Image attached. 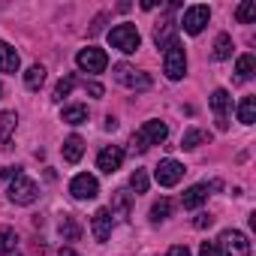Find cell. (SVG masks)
I'll use <instances>...</instances> for the list:
<instances>
[{
    "label": "cell",
    "instance_id": "33",
    "mask_svg": "<svg viewBox=\"0 0 256 256\" xmlns=\"http://www.w3.org/2000/svg\"><path fill=\"white\" fill-rule=\"evenodd\" d=\"M193 226H196V229H208V226H214V217L202 211V214H196V220H193Z\"/></svg>",
    "mask_w": 256,
    "mask_h": 256
},
{
    "label": "cell",
    "instance_id": "26",
    "mask_svg": "<svg viewBox=\"0 0 256 256\" xmlns=\"http://www.w3.org/2000/svg\"><path fill=\"white\" fill-rule=\"evenodd\" d=\"M235 18H238L241 24H250V22H256V0H244V4L235 10Z\"/></svg>",
    "mask_w": 256,
    "mask_h": 256
},
{
    "label": "cell",
    "instance_id": "16",
    "mask_svg": "<svg viewBox=\"0 0 256 256\" xmlns=\"http://www.w3.org/2000/svg\"><path fill=\"white\" fill-rule=\"evenodd\" d=\"M108 235H112V214H108V208H100L94 214V238L108 241Z\"/></svg>",
    "mask_w": 256,
    "mask_h": 256
},
{
    "label": "cell",
    "instance_id": "8",
    "mask_svg": "<svg viewBox=\"0 0 256 256\" xmlns=\"http://www.w3.org/2000/svg\"><path fill=\"white\" fill-rule=\"evenodd\" d=\"M154 178H157V184L160 187H175L181 178H184V166L178 163V160H160V166L154 169Z\"/></svg>",
    "mask_w": 256,
    "mask_h": 256
},
{
    "label": "cell",
    "instance_id": "35",
    "mask_svg": "<svg viewBox=\"0 0 256 256\" xmlns=\"http://www.w3.org/2000/svg\"><path fill=\"white\" fill-rule=\"evenodd\" d=\"M166 256H190V250H187L184 244H175V247H172V250H169Z\"/></svg>",
    "mask_w": 256,
    "mask_h": 256
},
{
    "label": "cell",
    "instance_id": "25",
    "mask_svg": "<svg viewBox=\"0 0 256 256\" xmlns=\"http://www.w3.org/2000/svg\"><path fill=\"white\" fill-rule=\"evenodd\" d=\"M60 120H66V124H72V126H76V124H84V120H88V108H84V106H66Z\"/></svg>",
    "mask_w": 256,
    "mask_h": 256
},
{
    "label": "cell",
    "instance_id": "14",
    "mask_svg": "<svg viewBox=\"0 0 256 256\" xmlns=\"http://www.w3.org/2000/svg\"><path fill=\"white\" fill-rule=\"evenodd\" d=\"M130 208H133V202H130V193H126V190H114L112 193V208H108L112 217L126 220V217H130Z\"/></svg>",
    "mask_w": 256,
    "mask_h": 256
},
{
    "label": "cell",
    "instance_id": "17",
    "mask_svg": "<svg viewBox=\"0 0 256 256\" xmlns=\"http://www.w3.org/2000/svg\"><path fill=\"white\" fill-rule=\"evenodd\" d=\"M18 52L10 46V42H4L0 40V72H18Z\"/></svg>",
    "mask_w": 256,
    "mask_h": 256
},
{
    "label": "cell",
    "instance_id": "31",
    "mask_svg": "<svg viewBox=\"0 0 256 256\" xmlns=\"http://www.w3.org/2000/svg\"><path fill=\"white\" fill-rule=\"evenodd\" d=\"M169 214H172V202L169 199H160V202L151 205V220H166Z\"/></svg>",
    "mask_w": 256,
    "mask_h": 256
},
{
    "label": "cell",
    "instance_id": "13",
    "mask_svg": "<svg viewBox=\"0 0 256 256\" xmlns=\"http://www.w3.org/2000/svg\"><path fill=\"white\" fill-rule=\"evenodd\" d=\"M120 163H124V151H120L118 145H108V148H102V151H100V157H96V166H100L106 175L118 172V169H120Z\"/></svg>",
    "mask_w": 256,
    "mask_h": 256
},
{
    "label": "cell",
    "instance_id": "18",
    "mask_svg": "<svg viewBox=\"0 0 256 256\" xmlns=\"http://www.w3.org/2000/svg\"><path fill=\"white\" fill-rule=\"evenodd\" d=\"M82 154H84V142H82V136H70V139L64 142V160H66V163H78Z\"/></svg>",
    "mask_w": 256,
    "mask_h": 256
},
{
    "label": "cell",
    "instance_id": "11",
    "mask_svg": "<svg viewBox=\"0 0 256 256\" xmlns=\"http://www.w3.org/2000/svg\"><path fill=\"white\" fill-rule=\"evenodd\" d=\"M70 193L76 196V199H94L96 193H100V184H96V178L94 175H76L72 181H70Z\"/></svg>",
    "mask_w": 256,
    "mask_h": 256
},
{
    "label": "cell",
    "instance_id": "4",
    "mask_svg": "<svg viewBox=\"0 0 256 256\" xmlns=\"http://www.w3.org/2000/svg\"><path fill=\"white\" fill-rule=\"evenodd\" d=\"M36 196H40V187H36L30 178L16 175V178L10 181V202H16V205H30V202H36Z\"/></svg>",
    "mask_w": 256,
    "mask_h": 256
},
{
    "label": "cell",
    "instance_id": "34",
    "mask_svg": "<svg viewBox=\"0 0 256 256\" xmlns=\"http://www.w3.org/2000/svg\"><path fill=\"white\" fill-rule=\"evenodd\" d=\"M84 90L90 96H102V84H96V82H84Z\"/></svg>",
    "mask_w": 256,
    "mask_h": 256
},
{
    "label": "cell",
    "instance_id": "37",
    "mask_svg": "<svg viewBox=\"0 0 256 256\" xmlns=\"http://www.w3.org/2000/svg\"><path fill=\"white\" fill-rule=\"evenodd\" d=\"M58 256H78V253H76V250H70V247H64V250H60Z\"/></svg>",
    "mask_w": 256,
    "mask_h": 256
},
{
    "label": "cell",
    "instance_id": "24",
    "mask_svg": "<svg viewBox=\"0 0 256 256\" xmlns=\"http://www.w3.org/2000/svg\"><path fill=\"white\" fill-rule=\"evenodd\" d=\"M46 82V66H40V64H34L28 72H24V84L30 88V90H40V84Z\"/></svg>",
    "mask_w": 256,
    "mask_h": 256
},
{
    "label": "cell",
    "instance_id": "15",
    "mask_svg": "<svg viewBox=\"0 0 256 256\" xmlns=\"http://www.w3.org/2000/svg\"><path fill=\"white\" fill-rule=\"evenodd\" d=\"M172 40H175V22H172V16H163V18L157 22V28H154V42H157L160 48H166Z\"/></svg>",
    "mask_w": 256,
    "mask_h": 256
},
{
    "label": "cell",
    "instance_id": "12",
    "mask_svg": "<svg viewBox=\"0 0 256 256\" xmlns=\"http://www.w3.org/2000/svg\"><path fill=\"white\" fill-rule=\"evenodd\" d=\"M220 187H223L220 181H211V184H196V187H190V190L184 193V199H181V202H184V208H199V205L211 196V190H220Z\"/></svg>",
    "mask_w": 256,
    "mask_h": 256
},
{
    "label": "cell",
    "instance_id": "22",
    "mask_svg": "<svg viewBox=\"0 0 256 256\" xmlns=\"http://www.w3.org/2000/svg\"><path fill=\"white\" fill-rule=\"evenodd\" d=\"M16 112H0V145L4 142H10V136H12V130H16Z\"/></svg>",
    "mask_w": 256,
    "mask_h": 256
},
{
    "label": "cell",
    "instance_id": "6",
    "mask_svg": "<svg viewBox=\"0 0 256 256\" xmlns=\"http://www.w3.org/2000/svg\"><path fill=\"white\" fill-rule=\"evenodd\" d=\"M76 64H78V70H84V72H102L106 66H108V54L102 52V48H82L78 54H76Z\"/></svg>",
    "mask_w": 256,
    "mask_h": 256
},
{
    "label": "cell",
    "instance_id": "29",
    "mask_svg": "<svg viewBox=\"0 0 256 256\" xmlns=\"http://www.w3.org/2000/svg\"><path fill=\"white\" fill-rule=\"evenodd\" d=\"M130 190L133 193H148V172L145 169H136L130 175Z\"/></svg>",
    "mask_w": 256,
    "mask_h": 256
},
{
    "label": "cell",
    "instance_id": "38",
    "mask_svg": "<svg viewBox=\"0 0 256 256\" xmlns=\"http://www.w3.org/2000/svg\"><path fill=\"white\" fill-rule=\"evenodd\" d=\"M0 96H4V84H0Z\"/></svg>",
    "mask_w": 256,
    "mask_h": 256
},
{
    "label": "cell",
    "instance_id": "32",
    "mask_svg": "<svg viewBox=\"0 0 256 256\" xmlns=\"http://www.w3.org/2000/svg\"><path fill=\"white\" fill-rule=\"evenodd\" d=\"M199 256H223V253H220V247H217L214 241H202V247H199Z\"/></svg>",
    "mask_w": 256,
    "mask_h": 256
},
{
    "label": "cell",
    "instance_id": "21",
    "mask_svg": "<svg viewBox=\"0 0 256 256\" xmlns=\"http://www.w3.org/2000/svg\"><path fill=\"white\" fill-rule=\"evenodd\" d=\"M238 120L247 124V126L256 120V96H244V100H241V106H238Z\"/></svg>",
    "mask_w": 256,
    "mask_h": 256
},
{
    "label": "cell",
    "instance_id": "9",
    "mask_svg": "<svg viewBox=\"0 0 256 256\" xmlns=\"http://www.w3.org/2000/svg\"><path fill=\"white\" fill-rule=\"evenodd\" d=\"M208 18H211V10L208 6H190L187 12H184V30L190 34V36H196V34H202V28L208 24Z\"/></svg>",
    "mask_w": 256,
    "mask_h": 256
},
{
    "label": "cell",
    "instance_id": "10",
    "mask_svg": "<svg viewBox=\"0 0 256 256\" xmlns=\"http://www.w3.org/2000/svg\"><path fill=\"white\" fill-rule=\"evenodd\" d=\"M136 136H139V139H142V142L151 148V145H160V142H166V136H169V126H166L163 120H145V124H142V130H139Z\"/></svg>",
    "mask_w": 256,
    "mask_h": 256
},
{
    "label": "cell",
    "instance_id": "2",
    "mask_svg": "<svg viewBox=\"0 0 256 256\" xmlns=\"http://www.w3.org/2000/svg\"><path fill=\"white\" fill-rule=\"evenodd\" d=\"M108 42H112L118 52H124V54H133V52L142 46V36H139L136 24H118V28L108 30Z\"/></svg>",
    "mask_w": 256,
    "mask_h": 256
},
{
    "label": "cell",
    "instance_id": "28",
    "mask_svg": "<svg viewBox=\"0 0 256 256\" xmlns=\"http://www.w3.org/2000/svg\"><path fill=\"white\" fill-rule=\"evenodd\" d=\"M205 139H208V133H202V130H187V133H184V139H181V148L193 151V148H199Z\"/></svg>",
    "mask_w": 256,
    "mask_h": 256
},
{
    "label": "cell",
    "instance_id": "19",
    "mask_svg": "<svg viewBox=\"0 0 256 256\" xmlns=\"http://www.w3.org/2000/svg\"><path fill=\"white\" fill-rule=\"evenodd\" d=\"M16 247H18V232L4 226V229H0V256H12Z\"/></svg>",
    "mask_w": 256,
    "mask_h": 256
},
{
    "label": "cell",
    "instance_id": "36",
    "mask_svg": "<svg viewBox=\"0 0 256 256\" xmlns=\"http://www.w3.org/2000/svg\"><path fill=\"white\" fill-rule=\"evenodd\" d=\"M16 175H22V169H18V166H10V169H4V178H10V181H12Z\"/></svg>",
    "mask_w": 256,
    "mask_h": 256
},
{
    "label": "cell",
    "instance_id": "5",
    "mask_svg": "<svg viewBox=\"0 0 256 256\" xmlns=\"http://www.w3.org/2000/svg\"><path fill=\"white\" fill-rule=\"evenodd\" d=\"M217 247H220V253H229V256H250V241L238 229H226L220 235V244Z\"/></svg>",
    "mask_w": 256,
    "mask_h": 256
},
{
    "label": "cell",
    "instance_id": "23",
    "mask_svg": "<svg viewBox=\"0 0 256 256\" xmlns=\"http://www.w3.org/2000/svg\"><path fill=\"white\" fill-rule=\"evenodd\" d=\"M78 235H82L78 220H76V217H64V220H60V238H64V241H78Z\"/></svg>",
    "mask_w": 256,
    "mask_h": 256
},
{
    "label": "cell",
    "instance_id": "20",
    "mask_svg": "<svg viewBox=\"0 0 256 256\" xmlns=\"http://www.w3.org/2000/svg\"><path fill=\"white\" fill-rule=\"evenodd\" d=\"M253 70H256L253 54H241V58H238V64H235V78H238V82H247V78L253 76Z\"/></svg>",
    "mask_w": 256,
    "mask_h": 256
},
{
    "label": "cell",
    "instance_id": "27",
    "mask_svg": "<svg viewBox=\"0 0 256 256\" xmlns=\"http://www.w3.org/2000/svg\"><path fill=\"white\" fill-rule=\"evenodd\" d=\"M229 54H232V36L229 34H220L217 42H214V58L217 60H226Z\"/></svg>",
    "mask_w": 256,
    "mask_h": 256
},
{
    "label": "cell",
    "instance_id": "3",
    "mask_svg": "<svg viewBox=\"0 0 256 256\" xmlns=\"http://www.w3.org/2000/svg\"><path fill=\"white\" fill-rule=\"evenodd\" d=\"M114 82L124 84V88H130V90H148L151 88V76L148 72H139L130 64H118L114 66Z\"/></svg>",
    "mask_w": 256,
    "mask_h": 256
},
{
    "label": "cell",
    "instance_id": "7",
    "mask_svg": "<svg viewBox=\"0 0 256 256\" xmlns=\"http://www.w3.org/2000/svg\"><path fill=\"white\" fill-rule=\"evenodd\" d=\"M229 106H232V96L223 90V88H217L214 94H211V112H214V120H217V130H229Z\"/></svg>",
    "mask_w": 256,
    "mask_h": 256
},
{
    "label": "cell",
    "instance_id": "30",
    "mask_svg": "<svg viewBox=\"0 0 256 256\" xmlns=\"http://www.w3.org/2000/svg\"><path fill=\"white\" fill-rule=\"evenodd\" d=\"M72 88H76V76H64V78L58 82V88H54V96H52V100H58V102H60L64 96H70V90H72Z\"/></svg>",
    "mask_w": 256,
    "mask_h": 256
},
{
    "label": "cell",
    "instance_id": "1",
    "mask_svg": "<svg viewBox=\"0 0 256 256\" xmlns=\"http://www.w3.org/2000/svg\"><path fill=\"white\" fill-rule=\"evenodd\" d=\"M163 70H166V76L172 82L184 78V72H187V54H184V46L178 40H172L166 46V52H163Z\"/></svg>",
    "mask_w": 256,
    "mask_h": 256
}]
</instances>
